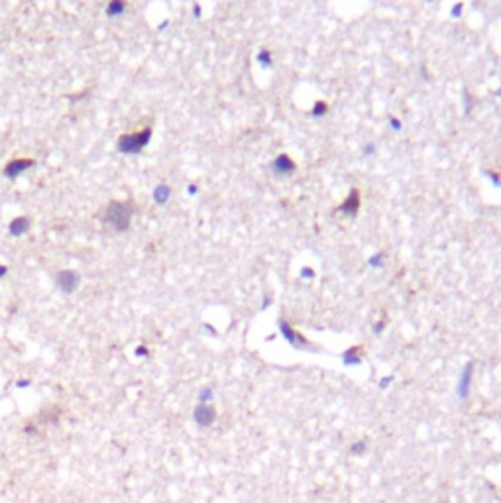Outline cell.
Returning <instances> with one entry per match:
<instances>
[{
	"mask_svg": "<svg viewBox=\"0 0 501 503\" xmlns=\"http://www.w3.org/2000/svg\"><path fill=\"white\" fill-rule=\"evenodd\" d=\"M134 207L130 201H112L106 207V213H104V222L110 226L112 230L116 232H124L128 230L130 220H132Z\"/></svg>",
	"mask_w": 501,
	"mask_h": 503,
	"instance_id": "obj_1",
	"label": "cell"
},
{
	"mask_svg": "<svg viewBox=\"0 0 501 503\" xmlns=\"http://www.w3.org/2000/svg\"><path fill=\"white\" fill-rule=\"evenodd\" d=\"M150 138H152V130H150V128H145L144 132H134V134L120 136V140H118V150H120L122 154H140L145 145H147Z\"/></svg>",
	"mask_w": 501,
	"mask_h": 503,
	"instance_id": "obj_2",
	"label": "cell"
},
{
	"mask_svg": "<svg viewBox=\"0 0 501 503\" xmlns=\"http://www.w3.org/2000/svg\"><path fill=\"white\" fill-rule=\"evenodd\" d=\"M57 285L63 293H73V291L79 287V281H81V275H79L75 269H63L57 273Z\"/></svg>",
	"mask_w": 501,
	"mask_h": 503,
	"instance_id": "obj_3",
	"label": "cell"
},
{
	"mask_svg": "<svg viewBox=\"0 0 501 503\" xmlns=\"http://www.w3.org/2000/svg\"><path fill=\"white\" fill-rule=\"evenodd\" d=\"M193 419H195V423L199 426H211L214 423V419H216V411L212 409L211 405H207V403H199L195 407Z\"/></svg>",
	"mask_w": 501,
	"mask_h": 503,
	"instance_id": "obj_4",
	"label": "cell"
},
{
	"mask_svg": "<svg viewBox=\"0 0 501 503\" xmlns=\"http://www.w3.org/2000/svg\"><path fill=\"white\" fill-rule=\"evenodd\" d=\"M33 165V159H28V157H24V159H12L10 163L4 167V175L6 177H18L20 173H24L26 169H30Z\"/></svg>",
	"mask_w": 501,
	"mask_h": 503,
	"instance_id": "obj_5",
	"label": "cell"
},
{
	"mask_svg": "<svg viewBox=\"0 0 501 503\" xmlns=\"http://www.w3.org/2000/svg\"><path fill=\"white\" fill-rule=\"evenodd\" d=\"M30 230V220L26 216H20V218H14L10 222V234L12 236H22Z\"/></svg>",
	"mask_w": 501,
	"mask_h": 503,
	"instance_id": "obj_6",
	"label": "cell"
},
{
	"mask_svg": "<svg viewBox=\"0 0 501 503\" xmlns=\"http://www.w3.org/2000/svg\"><path fill=\"white\" fill-rule=\"evenodd\" d=\"M124 10H126V4H124V2H110L108 8H106V14L114 18V16H120Z\"/></svg>",
	"mask_w": 501,
	"mask_h": 503,
	"instance_id": "obj_7",
	"label": "cell"
},
{
	"mask_svg": "<svg viewBox=\"0 0 501 503\" xmlns=\"http://www.w3.org/2000/svg\"><path fill=\"white\" fill-rule=\"evenodd\" d=\"M154 197H156L157 202H165L167 197H169V189H167V187H157L156 193H154Z\"/></svg>",
	"mask_w": 501,
	"mask_h": 503,
	"instance_id": "obj_8",
	"label": "cell"
},
{
	"mask_svg": "<svg viewBox=\"0 0 501 503\" xmlns=\"http://www.w3.org/2000/svg\"><path fill=\"white\" fill-rule=\"evenodd\" d=\"M364 450H366V444H364V442H358V444L352 446V452H356V454H362Z\"/></svg>",
	"mask_w": 501,
	"mask_h": 503,
	"instance_id": "obj_9",
	"label": "cell"
},
{
	"mask_svg": "<svg viewBox=\"0 0 501 503\" xmlns=\"http://www.w3.org/2000/svg\"><path fill=\"white\" fill-rule=\"evenodd\" d=\"M32 385V381L30 380H20L18 383H16V387H20V389H26V387H30Z\"/></svg>",
	"mask_w": 501,
	"mask_h": 503,
	"instance_id": "obj_10",
	"label": "cell"
},
{
	"mask_svg": "<svg viewBox=\"0 0 501 503\" xmlns=\"http://www.w3.org/2000/svg\"><path fill=\"white\" fill-rule=\"evenodd\" d=\"M211 397H212V393L209 392V389H202V392H200V401H209Z\"/></svg>",
	"mask_w": 501,
	"mask_h": 503,
	"instance_id": "obj_11",
	"label": "cell"
},
{
	"mask_svg": "<svg viewBox=\"0 0 501 503\" xmlns=\"http://www.w3.org/2000/svg\"><path fill=\"white\" fill-rule=\"evenodd\" d=\"M136 354H138V356H145V354H147V350H145L144 346H138V350H136Z\"/></svg>",
	"mask_w": 501,
	"mask_h": 503,
	"instance_id": "obj_12",
	"label": "cell"
},
{
	"mask_svg": "<svg viewBox=\"0 0 501 503\" xmlns=\"http://www.w3.org/2000/svg\"><path fill=\"white\" fill-rule=\"evenodd\" d=\"M4 273H6V268H4V266H2V268H0V277H2V275H4Z\"/></svg>",
	"mask_w": 501,
	"mask_h": 503,
	"instance_id": "obj_13",
	"label": "cell"
}]
</instances>
